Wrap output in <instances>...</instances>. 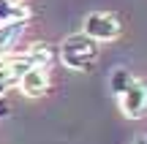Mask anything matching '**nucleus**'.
Segmentation results:
<instances>
[{
	"mask_svg": "<svg viewBox=\"0 0 147 144\" xmlns=\"http://www.w3.org/2000/svg\"><path fill=\"white\" fill-rule=\"evenodd\" d=\"M117 109L128 120H139L147 112V84L142 79H134V84L117 95Z\"/></svg>",
	"mask_w": 147,
	"mask_h": 144,
	"instance_id": "20e7f679",
	"label": "nucleus"
},
{
	"mask_svg": "<svg viewBox=\"0 0 147 144\" xmlns=\"http://www.w3.org/2000/svg\"><path fill=\"white\" fill-rule=\"evenodd\" d=\"M82 33H84L87 38H93L95 44L115 41V38L120 35V22H117V16L106 14V11H93V14L84 16Z\"/></svg>",
	"mask_w": 147,
	"mask_h": 144,
	"instance_id": "f03ea898",
	"label": "nucleus"
},
{
	"mask_svg": "<svg viewBox=\"0 0 147 144\" xmlns=\"http://www.w3.org/2000/svg\"><path fill=\"white\" fill-rule=\"evenodd\" d=\"M19 19H30V11H27V5L16 3V0H0V25L19 22Z\"/></svg>",
	"mask_w": 147,
	"mask_h": 144,
	"instance_id": "6e6552de",
	"label": "nucleus"
},
{
	"mask_svg": "<svg viewBox=\"0 0 147 144\" xmlns=\"http://www.w3.org/2000/svg\"><path fill=\"white\" fill-rule=\"evenodd\" d=\"M134 144H147V136H139V139L134 141Z\"/></svg>",
	"mask_w": 147,
	"mask_h": 144,
	"instance_id": "9b49d317",
	"label": "nucleus"
},
{
	"mask_svg": "<svg viewBox=\"0 0 147 144\" xmlns=\"http://www.w3.org/2000/svg\"><path fill=\"white\" fill-rule=\"evenodd\" d=\"M131 84H134V74L128 68H115V71H112V76H109V90H112V95L125 92Z\"/></svg>",
	"mask_w": 147,
	"mask_h": 144,
	"instance_id": "1a4fd4ad",
	"label": "nucleus"
},
{
	"mask_svg": "<svg viewBox=\"0 0 147 144\" xmlns=\"http://www.w3.org/2000/svg\"><path fill=\"white\" fill-rule=\"evenodd\" d=\"M25 27H27V19L0 25V57H8V54H14V46L19 44V38L25 35Z\"/></svg>",
	"mask_w": 147,
	"mask_h": 144,
	"instance_id": "423d86ee",
	"label": "nucleus"
},
{
	"mask_svg": "<svg viewBox=\"0 0 147 144\" xmlns=\"http://www.w3.org/2000/svg\"><path fill=\"white\" fill-rule=\"evenodd\" d=\"M30 60L22 54H8V57H0V98H5V92L11 87H19L22 76L30 71Z\"/></svg>",
	"mask_w": 147,
	"mask_h": 144,
	"instance_id": "7ed1b4c3",
	"label": "nucleus"
},
{
	"mask_svg": "<svg viewBox=\"0 0 147 144\" xmlns=\"http://www.w3.org/2000/svg\"><path fill=\"white\" fill-rule=\"evenodd\" d=\"M25 57L30 60L33 68H47V71H49V65L55 63V49L49 46V44L38 41V44H33V46L25 49Z\"/></svg>",
	"mask_w": 147,
	"mask_h": 144,
	"instance_id": "0eeeda50",
	"label": "nucleus"
},
{
	"mask_svg": "<svg viewBox=\"0 0 147 144\" xmlns=\"http://www.w3.org/2000/svg\"><path fill=\"white\" fill-rule=\"evenodd\" d=\"M57 54H60V63L68 71H87L90 65H95L101 52H98V44L93 38H87L84 33H74V35L63 38Z\"/></svg>",
	"mask_w": 147,
	"mask_h": 144,
	"instance_id": "f257e3e1",
	"label": "nucleus"
},
{
	"mask_svg": "<svg viewBox=\"0 0 147 144\" xmlns=\"http://www.w3.org/2000/svg\"><path fill=\"white\" fill-rule=\"evenodd\" d=\"M19 90H22V95H27V98L44 95V92L49 90V71L47 68H30L25 76H22Z\"/></svg>",
	"mask_w": 147,
	"mask_h": 144,
	"instance_id": "39448f33",
	"label": "nucleus"
},
{
	"mask_svg": "<svg viewBox=\"0 0 147 144\" xmlns=\"http://www.w3.org/2000/svg\"><path fill=\"white\" fill-rule=\"evenodd\" d=\"M8 112H11L8 101H5V98H0V117H8Z\"/></svg>",
	"mask_w": 147,
	"mask_h": 144,
	"instance_id": "9d476101",
	"label": "nucleus"
}]
</instances>
